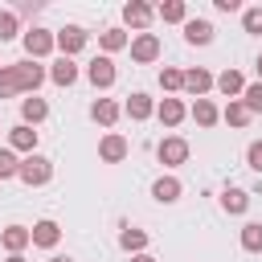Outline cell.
I'll return each mask as SVG.
<instances>
[{"label":"cell","mask_w":262,"mask_h":262,"mask_svg":"<svg viewBox=\"0 0 262 262\" xmlns=\"http://www.w3.org/2000/svg\"><path fill=\"white\" fill-rule=\"evenodd\" d=\"M123 111H127V119H135V123H143V119H151L156 115V102L143 94V90H135L127 102H123Z\"/></svg>","instance_id":"30bf717a"},{"label":"cell","mask_w":262,"mask_h":262,"mask_svg":"<svg viewBox=\"0 0 262 262\" xmlns=\"http://www.w3.org/2000/svg\"><path fill=\"white\" fill-rule=\"evenodd\" d=\"M98 45H102L106 53H115V49H127L131 41H127V33H123V29H102V33H98Z\"/></svg>","instance_id":"4316f807"},{"label":"cell","mask_w":262,"mask_h":262,"mask_svg":"<svg viewBox=\"0 0 262 262\" xmlns=\"http://www.w3.org/2000/svg\"><path fill=\"white\" fill-rule=\"evenodd\" d=\"M29 188H37V184H49V176H53V160H45V156H25L20 160V172H16Z\"/></svg>","instance_id":"7a4b0ae2"},{"label":"cell","mask_w":262,"mask_h":262,"mask_svg":"<svg viewBox=\"0 0 262 262\" xmlns=\"http://www.w3.org/2000/svg\"><path fill=\"white\" fill-rule=\"evenodd\" d=\"M258 78H262V53H258Z\"/></svg>","instance_id":"f35d334b"},{"label":"cell","mask_w":262,"mask_h":262,"mask_svg":"<svg viewBox=\"0 0 262 262\" xmlns=\"http://www.w3.org/2000/svg\"><path fill=\"white\" fill-rule=\"evenodd\" d=\"M86 78H90V86H98V90L115 86V61H111V57H94V61L86 66Z\"/></svg>","instance_id":"52a82bcc"},{"label":"cell","mask_w":262,"mask_h":262,"mask_svg":"<svg viewBox=\"0 0 262 262\" xmlns=\"http://www.w3.org/2000/svg\"><path fill=\"white\" fill-rule=\"evenodd\" d=\"M242 250L262 254V221H246L242 225Z\"/></svg>","instance_id":"d4e9b609"},{"label":"cell","mask_w":262,"mask_h":262,"mask_svg":"<svg viewBox=\"0 0 262 262\" xmlns=\"http://www.w3.org/2000/svg\"><path fill=\"white\" fill-rule=\"evenodd\" d=\"M184 41L188 45H209L213 41V25L209 20H184Z\"/></svg>","instance_id":"d6986e66"},{"label":"cell","mask_w":262,"mask_h":262,"mask_svg":"<svg viewBox=\"0 0 262 262\" xmlns=\"http://www.w3.org/2000/svg\"><path fill=\"white\" fill-rule=\"evenodd\" d=\"M0 242H4V250H8V254H20L33 237H29V229H25V225H8V229L0 233Z\"/></svg>","instance_id":"7402d4cb"},{"label":"cell","mask_w":262,"mask_h":262,"mask_svg":"<svg viewBox=\"0 0 262 262\" xmlns=\"http://www.w3.org/2000/svg\"><path fill=\"white\" fill-rule=\"evenodd\" d=\"M213 8H217V12H237L242 4H237V0H213Z\"/></svg>","instance_id":"e575fe53"},{"label":"cell","mask_w":262,"mask_h":262,"mask_svg":"<svg viewBox=\"0 0 262 262\" xmlns=\"http://www.w3.org/2000/svg\"><path fill=\"white\" fill-rule=\"evenodd\" d=\"M151 16H156V8H151V4H143V0H131V4H123V20H127L131 29H139V33L151 25Z\"/></svg>","instance_id":"ba28073f"},{"label":"cell","mask_w":262,"mask_h":262,"mask_svg":"<svg viewBox=\"0 0 262 262\" xmlns=\"http://www.w3.org/2000/svg\"><path fill=\"white\" fill-rule=\"evenodd\" d=\"M119 111H123V106H119L115 98H98V102L90 106V119H94V123H102V127H115Z\"/></svg>","instance_id":"e0dca14e"},{"label":"cell","mask_w":262,"mask_h":262,"mask_svg":"<svg viewBox=\"0 0 262 262\" xmlns=\"http://www.w3.org/2000/svg\"><path fill=\"white\" fill-rule=\"evenodd\" d=\"M131 57H135L139 66L156 61V57H160V37H156V33H139V37L131 41Z\"/></svg>","instance_id":"8992f818"},{"label":"cell","mask_w":262,"mask_h":262,"mask_svg":"<svg viewBox=\"0 0 262 262\" xmlns=\"http://www.w3.org/2000/svg\"><path fill=\"white\" fill-rule=\"evenodd\" d=\"M242 25H246V33H262V8H246Z\"/></svg>","instance_id":"1f68e13d"},{"label":"cell","mask_w":262,"mask_h":262,"mask_svg":"<svg viewBox=\"0 0 262 262\" xmlns=\"http://www.w3.org/2000/svg\"><path fill=\"white\" fill-rule=\"evenodd\" d=\"M98 156H102L106 164H119V160L127 156V139H123L119 131H111V135H102V143H98Z\"/></svg>","instance_id":"8fae6325"},{"label":"cell","mask_w":262,"mask_h":262,"mask_svg":"<svg viewBox=\"0 0 262 262\" xmlns=\"http://www.w3.org/2000/svg\"><path fill=\"white\" fill-rule=\"evenodd\" d=\"M16 37V12H0V41Z\"/></svg>","instance_id":"d6a6232c"},{"label":"cell","mask_w":262,"mask_h":262,"mask_svg":"<svg viewBox=\"0 0 262 262\" xmlns=\"http://www.w3.org/2000/svg\"><path fill=\"white\" fill-rule=\"evenodd\" d=\"M25 53H29V61L53 53V33H49V29H29V33H25Z\"/></svg>","instance_id":"5b68a950"},{"label":"cell","mask_w":262,"mask_h":262,"mask_svg":"<svg viewBox=\"0 0 262 262\" xmlns=\"http://www.w3.org/2000/svg\"><path fill=\"white\" fill-rule=\"evenodd\" d=\"M221 119H225V123H229V127H246V123H250V119H254V115H250V111H246V102H242V98H229V106H225V111H221Z\"/></svg>","instance_id":"cb8c5ba5"},{"label":"cell","mask_w":262,"mask_h":262,"mask_svg":"<svg viewBox=\"0 0 262 262\" xmlns=\"http://www.w3.org/2000/svg\"><path fill=\"white\" fill-rule=\"evenodd\" d=\"M246 164H250V168L262 176V139H254V143L246 147Z\"/></svg>","instance_id":"836d02e7"},{"label":"cell","mask_w":262,"mask_h":262,"mask_svg":"<svg viewBox=\"0 0 262 262\" xmlns=\"http://www.w3.org/2000/svg\"><path fill=\"white\" fill-rule=\"evenodd\" d=\"M156 115H160V123H164V127H176L188 111H184V102H180V98H164V102L156 106Z\"/></svg>","instance_id":"44dd1931"},{"label":"cell","mask_w":262,"mask_h":262,"mask_svg":"<svg viewBox=\"0 0 262 262\" xmlns=\"http://www.w3.org/2000/svg\"><path fill=\"white\" fill-rule=\"evenodd\" d=\"M29 237H33V246H41V250H53V246H57V237H61V225L45 217V221H37V225L29 229Z\"/></svg>","instance_id":"9c48e42d"},{"label":"cell","mask_w":262,"mask_h":262,"mask_svg":"<svg viewBox=\"0 0 262 262\" xmlns=\"http://www.w3.org/2000/svg\"><path fill=\"white\" fill-rule=\"evenodd\" d=\"M213 86H217L225 98H237V94L246 90V78H242L237 70H225V74H217V78H213Z\"/></svg>","instance_id":"2e32d148"},{"label":"cell","mask_w":262,"mask_h":262,"mask_svg":"<svg viewBox=\"0 0 262 262\" xmlns=\"http://www.w3.org/2000/svg\"><path fill=\"white\" fill-rule=\"evenodd\" d=\"M184 90H188V94H196V98H205V94L213 90V74H209V70H201V66H196V70H188V74H184Z\"/></svg>","instance_id":"4fadbf2b"},{"label":"cell","mask_w":262,"mask_h":262,"mask_svg":"<svg viewBox=\"0 0 262 262\" xmlns=\"http://www.w3.org/2000/svg\"><path fill=\"white\" fill-rule=\"evenodd\" d=\"M119 246H123V250H131V254H143L147 233H143V229H123V233H119Z\"/></svg>","instance_id":"83f0119b"},{"label":"cell","mask_w":262,"mask_h":262,"mask_svg":"<svg viewBox=\"0 0 262 262\" xmlns=\"http://www.w3.org/2000/svg\"><path fill=\"white\" fill-rule=\"evenodd\" d=\"M41 82H45V70H41L37 61L4 66V70H0V98H12V94H20V90L37 94V86H41Z\"/></svg>","instance_id":"6da1fadb"},{"label":"cell","mask_w":262,"mask_h":262,"mask_svg":"<svg viewBox=\"0 0 262 262\" xmlns=\"http://www.w3.org/2000/svg\"><path fill=\"white\" fill-rule=\"evenodd\" d=\"M180 192H184V184H180L176 176H160V180L151 184V196H156L160 205H172V201H180Z\"/></svg>","instance_id":"7c38bea8"},{"label":"cell","mask_w":262,"mask_h":262,"mask_svg":"<svg viewBox=\"0 0 262 262\" xmlns=\"http://www.w3.org/2000/svg\"><path fill=\"white\" fill-rule=\"evenodd\" d=\"M49 262H70V258H66V254H53V258H49Z\"/></svg>","instance_id":"8d00e7d4"},{"label":"cell","mask_w":262,"mask_h":262,"mask_svg":"<svg viewBox=\"0 0 262 262\" xmlns=\"http://www.w3.org/2000/svg\"><path fill=\"white\" fill-rule=\"evenodd\" d=\"M156 156H160V164H164V168H176V164H184V160H188V139L168 135V139H160Z\"/></svg>","instance_id":"277c9868"},{"label":"cell","mask_w":262,"mask_h":262,"mask_svg":"<svg viewBox=\"0 0 262 262\" xmlns=\"http://www.w3.org/2000/svg\"><path fill=\"white\" fill-rule=\"evenodd\" d=\"M160 86L164 90H184V74L180 70H160Z\"/></svg>","instance_id":"4dcf8cb0"},{"label":"cell","mask_w":262,"mask_h":262,"mask_svg":"<svg viewBox=\"0 0 262 262\" xmlns=\"http://www.w3.org/2000/svg\"><path fill=\"white\" fill-rule=\"evenodd\" d=\"M86 41H90V33H86V29H78V25H66V29L53 37V45L61 49V57H74V53H82V49H86Z\"/></svg>","instance_id":"3957f363"},{"label":"cell","mask_w":262,"mask_h":262,"mask_svg":"<svg viewBox=\"0 0 262 262\" xmlns=\"http://www.w3.org/2000/svg\"><path fill=\"white\" fill-rule=\"evenodd\" d=\"M156 16H160L164 25H180V20H188V4H184V0H164V4L156 8Z\"/></svg>","instance_id":"ac0fdd59"},{"label":"cell","mask_w":262,"mask_h":262,"mask_svg":"<svg viewBox=\"0 0 262 262\" xmlns=\"http://www.w3.org/2000/svg\"><path fill=\"white\" fill-rule=\"evenodd\" d=\"M8 262H25V258H20V254H8Z\"/></svg>","instance_id":"74e56055"},{"label":"cell","mask_w":262,"mask_h":262,"mask_svg":"<svg viewBox=\"0 0 262 262\" xmlns=\"http://www.w3.org/2000/svg\"><path fill=\"white\" fill-rule=\"evenodd\" d=\"M131 262H156V258H151V254H135Z\"/></svg>","instance_id":"d590c367"},{"label":"cell","mask_w":262,"mask_h":262,"mask_svg":"<svg viewBox=\"0 0 262 262\" xmlns=\"http://www.w3.org/2000/svg\"><path fill=\"white\" fill-rule=\"evenodd\" d=\"M20 172V160H16V151L12 147H0V180H12Z\"/></svg>","instance_id":"f1b7e54d"},{"label":"cell","mask_w":262,"mask_h":262,"mask_svg":"<svg viewBox=\"0 0 262 262\" xmlns=\"http://www.w3.org/2000/svg\"><path fill=\"white\" fill-rule=\"evenodd\" d=\"M192 119H196L201 127H213V123L221 119V111H217L209 98H196V102H192Z\"/></svg>","instance_id":"484cf974"},{"label":"cell","mask_w":262,"mask_h":262,"mask_svg":"<svg viewBox=\"0 0 262 262\" xmlns=\"http://www.w3.org/2000/svg\"><path fill=\"white\" fill-rule=\"evenodd\" d=\"M45 115H49V102L45 98H25L20 102V119H25V127H37V123H45Z\"/></svg>","instance_id":"5bb4252c"},{"label":"cell","mask_w":262,"mask_h":262,"mask_svg":"<svg viewBox=\"0 0 262 262\" xmlns=\"http://www.w3.org/2000/svg\"><path fill=\"white\" fill-rule=\"evenodd\" d=\"M8 147H12V151H29V156H33V147H37V131H33V127H25V123H16V127L8 131Z\"/></svg>","instance_id":"9a60e30c"},{"label":"cell","mask_w":262,"mask_h":262,"mask_svg":"<svg viewBox=\"0 0 262 262\" xmlns=\"http://www.w3.org/2000/svg\"><path fill=\"white\" fill-rule=\"evenodd\" d=\"M242 102H246V111H250V115H262V82L246 86V90H242Z\"/></svg>","instance_id":"f546056e"},{"label":"cell","mask_w":262,"mask_h":262,"mask_svg":"<svg viewBox=\"0 0 262 262\" xmlns=\"http://www.w3.org/2000/svg\"><path fill=\"white\" fill-rule=\"evenodd\" d=\"M221 209L225 213H246L250 209V192L246 188H225L221 192Z\"/></svg>","instance_id":"603a6c76"},{"label":"cell","mask_w":262,"mask_h":262,"mask_svg":"<svg viewBox=\"0 0 262 262\" xmlns=\"http://www.w3.org/2000/svg\"><path fill=\"white\" fill-rule=\"evenodd\" d=\"M49 78H53L57 86H74V82H78V66H74V57H57L53 70H49Z\"/></svg>","instance_id":"ffe728a7"}]
</instances>
